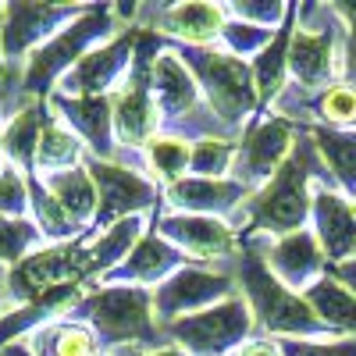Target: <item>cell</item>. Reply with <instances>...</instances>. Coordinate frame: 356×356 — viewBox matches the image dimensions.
<instances>
[{"instance_id": "cell-1", "label": "cell", "mask_w": 356, "mask_h": 356, "mask_svg": "<svg viewBox=\"0 0 356 356\" xmlns=\"http://www.w3.org/2000/svg\"><path fill=\"white\" fill-rule=\"evenodd\" d=\"M310 178H314V146L300 143V146H292L289 161L278 168V175L271 182H264L253 193V200L246 207V218L257 228L275 232V235L300 232L307 214L314 211Z\"/></svg>"}, {"instance_id": "cell-2", "label": "cell", "mask_w": 356, "mask_h": 356, "mask_svg": "<svg viewBox=\"0 0 356 356\" xmlns=\"http://www.w3.org/2000/svg\"><path fill=\"white\" fill-rule=\"evenodd\" d=\"M239 278H243V292L250 296V307L260 314L264 328L267 332H278V335H292V339H303V335H332V328L324 324L314 307L307 303V296L292 292L285 282H278L271 275L257 253H243L239 264Z\"/></svg>"}, {"instance_id": "cell-3", "label": "cell", "mask_w": 356, "mask_h": 356, "mask_svg": "<svg viewBox=\"0 0 356 356\" xmlns=\"http://www.w3.org/2000/svg\"><path fill=\"white\" fill-rule=\"evenodd\" d=\"M182 61L203 82L207 100H211L214 114L221 118L225 125H243V118L253 114L260 93H257L253 68L243 65V57L214 54V50H203V47H189V50H182Z\"/></svg>"}, {"instance_id": "cell-4", "label": "cell", "mask_w": 356, "mask_h": 356, "mask_svg": "<svg viewBox=\"0 0 356 356\" xmlns=\"http://www.w3.org/2000/svg\"><path fill=\"white\" fill-rule=\"evenodd\" d=\"M93 332L107 342H154V292L146 289H104L79 303Z\"/></svg>"}, {"instance_id": "cell-5", "label": "cell", "mask_w": 356, "mask_h": 356, "mask_svg": "<svg viewBox=\"0 0 356 356\" xmlns=\"http://www.w3.org/2000/svg\"><path fill=\"white\" fill-rule=\"evenodd\" d=\"M111 29H114L111 8H89L82 18H75L72 25H65L50 43H43V47L33 54L29 72H25V89L43 93V89H47L57 75H68V72L82 61V54L93 47L97 40L111 36Z\"/></svg>"}, {"instance_id": "cell-6", "label": "cell", "mask_w": 356, "mask_h": 356, "mask_svg": "<svg viewBox=\"0 0 356 356\" xmlns=\"http://www.w3.org/2000/svg\"><path fill=\"white\" fill-rule=\"evenodd\" d=\"M250 328H253L250 307L239 300V296H232V300L203 310V314L175 321L171 335L189 356H228L250 335Z\"/></svg>"}, {"instance_id": "cell-7", "label": "cell", "mask_w": 356, "mask_h": 356, "mask_svg": "<svg viewBox=\"0 0 356 356\" xmlns=\"http://www.w3.org/2000/svg\"><path fill=\"white\" fill-rule=\"evenodd\" d=\"M86 275H89V250L50 246V250H40L33 257H25L22 264H15V271L8 275V285H11L15 300H22L29 307L61 285H79Z\"/></svg>"}, {"instance_id": "cell-8", "label": "cell", "mask_w": 356, "mask_h": 356, "mask_svg": "<svg viewBox=\"0 0 356 356\" xmlns=\"http://www.w3.org/2000/svg\"><path fill=\"white\" fill-rule=\"evenodd\" d=\"M232 300V282L225 275H211L200 271V267H186V271H175L168 282L157 285L154 292V314L161 321H182L193 314H203L218 303Z\"/></svg>"}, {"instance_id": "cell-9", "label": "cell", "mask_w": 356, "mask_h": 356, "mask_svg": "<svg viewBox=\"0 0 356 356\" xmlns=\"http://www.w3.org/2000/svg\"><path fill=\"white\" fill-rule=\"evenodd\" d=\"M89 8H79V4H11V8H4L0 50H4L8 57H18L25 50H33L40 40L61 33L65 22L72 25Z\"/></svg>"}, {"instance_id": "cell-10", "label": "cell", "mask_w": 356, "mask_h": 356, "mask_svg": "<svg viewBox=\"0 0 356 356\" xmlns=\"http://www.w3.org/2000/svg\"><path fill=\"white\" fill-rule=\"evenodd\" d=\"M89 175L97 182V193H100V211H97V225H118L132 218V211L139 207H150L157 200V189L139 178L136 171L122 168V164H111V161H100V157H89L86 161Z\"/></svg>"}, {"instance_id": "cell-11", "label": "cell", "mask_w": 356, "mask_h": 356, "mask_svg": "<svg viewBox=\"0 0 356 356\" xmlns=\"http://www.w3.org/2000/svg\"><path fill=\"white\" fill-rule=\"evenodd\" d=\"M136 47H139V33H125L118 36L114 43L86 54L82 61L65 75V93L68 97H104V89L129 68V61L136 57Z\"/></svg>"}, {"instance_id": "cell-12", "label": "cell", "mask_w": 356, "mask_h": 356, "mask_svg": "<svg viewBox=\"0 0 356 356\" xmlns=\"http://www.w3.org/2000/svg\"><path fill=\"white\" fill-rule=\"evenodd\" d=\"M292 154V125L285 118H271L264 122L246 143L239 157H235V175L239 186H253V182H271V175H278V168L289 161Z\"/></svg>"}, {"instance_id": "cell-13", "label": "cell", "mask_w": 356, "mask_h": 356, "mask_svg": "<svg viewBox=\"0 0 356 356\" xmlns=\"http://www.w3.org/2000/svg\"><path fill=\"white\" fill-rule=\"evenodd\" d=\"M267 267L278 275V282H285L289 289L296 292H307L314 282L324 278V271H328V257H324L317 235L310 232H289L282 235V239L267 250Z\"/></svg>"}, {"instance_id": "cell-14", "label": "cell", "mask_w": 356, "mask_h": 356, "mask_svg": "<svg viewBox=\"0 0 356 356\" xmlns=\"http://www.w3.org/2000/svg\"><path fill=\"white\" fill-rule=\"evenodd\" d=\"M157 235L164 243H175L178 253H189L193 260H214L232 250V232L218 218L200 214H171L157 225Z\"/></svg>"}, {"instance_id": "cell-15", "label": "cell", "mask_w": 356, "mask_h": 356, "mask_svg": "<svg viewBox=\"0 0 356 356\" xmlns=\"http://www.w3.org/2000/svg\"><path fill=\"white\" fill-rule=\"evenodd\" d=\"M314 225L317 243L328 260L342 264V257L356 253V207H349V200L328 186L314 193Z\"/></svg>"}, {"instance_id": "cell-16", "label": "cell", "mask_w": 356, "mask_h": 356, "mask_svg": "<svg viewBox=\"0 0 356 356\" xmlns=\"http://www.w3.org/2000/svg\"><path fill=\"white\" fill-rule=\"evenodd\" d=\"M289 72L307 89H317L328 82L335 72V29L321 25V33L296 29L292 47H289Z\"/></svg>"}, {"instance_id": "cell-17", "label": "cell", "mask_w": 356, "mask_h": 356, "mask_svg": "<svg viewBox=\"0 0 356 356\" xmlns=\"http://www.w3.org/2000/svg\"><path fill=\"white\" fill-rule=\"evenodd\" d=\"M54 107L61 111V118L72 125V129H79L86 139H89V146L97 150V157L100 161H107L111 157V136H114V100H107V97H57L54 100Z\"/></svg>"}, {"instance_id": "cell-18", "label": "cell", "mask_w": 356, "mask_h": 356, "mask_svg": "<svg viewBox=\"0 0 356 356\" xmlns=\"http://www.w3.org/2000/svg\"><path fill=\"white\" fill-rule=\"evenodd\" d=\"M171 203L182 207V211H193L200 218H214L232 211L235 203L246 196V186L239 182H221V178H182L168 189Z\"/></svg>"}, {"instance_id": "cell-19", "label": "cell", "mask_w": 356, "mask_h": 356, "mask_svg": "<svg viewBox=\"0 0 356 356\" xmlns=\"http://www.w3.org/2000/svg\"><path fill=\"white\" fill-rule=\"evenodd\" d=\"M150 86H154L157 107H161L168 118L186 114V111H193V104H196L193 72H189V65L182 61V57L171 54V50H164L157 61H154V79H150Z\"/></svg>"}, {"instance_id": "cell-20", "label": "cell", "mask_w": 356, "mask_h": 356, "mask_svg": "<svg viewBox=\"0 0 356 356\" xmlns=\"http://www.w3.org/2000/svg\"><path fill=\"white\" fill-rule=\"evenodd\" d=\"M40 182L47 186V193L57 200L68 211V218L79 225V221H97V211H100V193H97V182L89 168H72V171H57V175H43Z\"/></svg>"}, {"instance_id": "cell-21", "label": "cell", "mask_w": 356, "mask_h": 356, "mask_svg": "<svg viewBox=\"0 0 356 356\" xmlns=\"http://www.w3.org/2000/svg\"><path fill=\"white\" fill-rule=\"evenodd\" d=\"M182 264V253H178L171 243H164L161 235H146V239H139V246L125 257L122 267H114V271L107 278H118V282H168V275L175 271V267Z\"/></svg>"}, {"instance_id": "cell-22", "label": "cell", "mask_w": 356, "mask_h": 356, "mask_svg": "<svg viewBox=\"0 0 356 356\" xmlns=\"http://www.w3.org/2000/svg\"><path fill=\"white\" fill-rule=\"evenodd\" d=\"M161 25L168 33L189 40L193 47H203L214 36H221L228 22H225V11L218 4H175V8L161 11Z\"/></svg>"}, {"instance_id": "cell-23", "label": "cell", "mask_w": 356, "mask_h": 356, "mask_svg": "<svg viewBox=\"0 0 356 356\" xmlns=\"http://www.w3.org/2000/svg\"><path fill=\"white\" fill-rule=\"evenodd\" d=\"M303 296L314 307V314L328 324L332 332H356V296L346 285H339L332 275L314 282Z\"/></svg>"}, {"instance_id": "cell-24", "label": "cell", "mask_w": 356, "mask_h": 356, "mask_svg": "<svg viewBox=\"0 0 356 356\" xmlns=\"http://www.w3.org/2000/svg\"><path fill=\"white\" fill-rule=\"evenodd\" d=\"M314 146L321 150L324 164L332 168L339 186L356 196V132H339V129H317Z\"/></svg>"}, {"instance_id": "cell-25", "label": "cell", "mask_w": 356, "mask_h": 356, "mask_svg": "<svg viewBox=\"0 0 356 356\" xmlns=\"http://www.w3.org/2000/svg\"><path fill=\"white\" fill-rule=\"evenodd\" d=\"M43 107L40 104H25L15 118L11 125L4 129V150L15 164L29 168L36 161V150H40V136H43Z\"/></svg>"}, {"instance_id": "cell-26", "label": "cell", "mask_w": 356, "mask_h": 356, "mask_svg": "<svg viewBox=\"0 0 356 356\" xmlns=\"http://www.w3.org/2000/svg\"><path fill=\"white\" fill-rule=\"evenodd\" d=\"M139 235H143V221L136 214L111 225V232L100 235V243L89 250V275H111L114 264L139 246Z\"/></svg>"}, {"instance_id": "cell-27", "label": "cell", "mask_w": 356, "mask_h": 356, "mask_svg": "<svg viewBox=\"0 0 356 356\" xmlns=\"http://www.w3.org/2000/svg\"><path fill=\"white\" fill-rule=\"evenodd\" d=\"M292 8H289V18L285 25L275 33L271 47H267L260 57H257V65H253V79H257V93L260 100H271L278 89H282V75L289 68V47H292Z\"/></svg>"}, {"instance_id": "cell-28", "label": "cell", "mask_w": 356, "mask_h": 356, "mask_svg": "<svg viewBox=\"0 0 356 356\" xmlns=\"http://www.w3.org/2000/svg\"><path fill=\"white\" fill-rule=\"evenodd\" d=\"M82 154V143L72 136V129L57 125V122H47L43 125V136H40V150H36V164L40 171H72L75 161Z\"/></svg>"}, {"instance_id": "cell-29", "label": "cell", "mask_w": 356, "mask_h": 356, "mask_svg": "<svg viewBox=\"0 0 356 356\" xmlns=\"http://www.w3.org/2000/svg\"><path fill=\"white\" fill-rule=\"evenodd\" d=\"M146 161H150V168H154L161 178H168V182L175 186V182H182V171H186V164L193 161V154H189V146H186L182 139L154 136L150 143H146Z\"/></svg>"}, {"instance_id": "cell-30", "label": "cell", "mask_w": 356, "mask_h": 356, "mask_svg": "<svg viewBox=\"0 0 356 356\" xmlns=\"http://www.w3.org/2000/svg\"><path fill=\"white\" fill-rule=\"evenodd\" d=\"M29 189H33V207H36L40 232L50 235V239H68V235L75 232V221L68 218V211L47 193V186L40 182V178H36V182H29Z\"/></svg>"}, {"instance_id": "cell-31", "label": "cell", "mask_w": 356, "mask_h": 356, "mask_svg": "<svg viewBox=\"0 0 356 356\" xmlns=\"http://www.w3.org/2000/svg\"><path fill=\"white\" fill-rule=\"evenodd\" d=\"M40 243V228L25 218H0V260L22 264L25 253Z\"/></svg>"}, {"instance_id": "cell-32", "label": "cell", "mask_w": 356, "mask_h": 356, "mask_svg": "<svg viewBox=\"0 0 356 356\" xmlns=\"http://www.w3.org/2000/svg\"><path fill=\"white\" fill-rule=\"evenodd\" d=\"M221 40H225L232 57H246V54H257V50L264 54L267 47H271L275 36H271V29H260L253 22H228Z\"/></svg>"}, {"instance_id": "cell-33", "label": "cell", "mask_w": 356, "mask_h": 356, "mask_svg": "<svg viewBox=\"0 0 356 356\" xmlns=\"http://www.w3.org/2000/svg\"><path fill=\"white\" fill-rule=\"evenodd\" d=\"M235 157H239V154H235L228 143H221V139H203V143H196L189 168L196 171V178H221V175L232 168Z\"/></svg>"}, {"instance_id": "cell-34", "label": "cell", "mask_w": 356, "mask_h": 356, "mask_svg": "<svg viewBox=\"0 0 356 356\" xmlns=\"http://www.w3.org/2000/svg\"><path fill=\"white\" fill-rule=\"evenodd\" d=\"M29 200H33V189L22 178V171L11 168H0V218H22L29 211Z\"/></svg>"}, {"instance_id": "cell-35", "label": "cell", "mask_w": 356, "mask_h": 356, "mask_svg": "<svg viewBox=\"0 0 356 356\" xmlns=\"http://www.w3.org/2000/svg\"><path fill=\"white\" fill-rule=\"evenodd\" d=\"M321 118L332 125H356V89L346 86H332L321 97Z\"/></svg>"}, {"instance_id": "cell-36", "label": "cell", "mask_w": 356, "mask_h": 356, "mask_svg": "<svg viewBox=\"0 0 356 356\" xmlns=\"http://www.w3.org/2000/svg\"><path fill=\"white\" fill-rule=\"evenodd\" d=\"M232 15L239 22H253L260 29H271L278 18H289V8L278 4V0H239V4H232Z\"/></svg>"}, {"instance_id": "cell-37", "label": "cell", "mask_w": 356, "mask_h": 356, "mask_svg": "<svg viewBox=\"0 0 356 356\" xmlns=\"http://www.w3.org/2000/svg\"><path fill=\"white\" fill-rule=\"evenodd\" d=\"M282 356H356V339L346 342H300V339H285Z\"/></svg>"}, {"instance_id": "cell-38", "label": "cell", "mask_w": 356, "mask_h": 356, "mask_svg": "<svg viewBox=\"0 0 356 356\" xmlns=\"http://www.w3.org/2000/svg\"><path fill=\"white\" fill-rule=\"evenodd\" d=\"M328 275H332L339 285H346V289L356 296V257H353V260H342V264H335Z\"/></svg>"}, {"instance_id": "cell-39", "label": "cell", "mask_w": 356, "mask_h": 356, "mask_svg": "<svg viewBox=\"0 0 356 356\" xmlns=\"http://www.w3.org/2000/svg\"><path fill=\"white\" fill-rule=\"evenodd\" d=\"M125 356H189V353L182 346H164V349H146V353L143 349H129Z\"/></svg>"}, {"instance_id": "cell-40", "label": "cell", "mask_w": 356, "mask_h": 356, "mask_svg": "<svg viewBox=\"0 0 356 356\" xmlns=\"http://www.w3.org/2000/svg\"><path fill=\"white\" fill-rule=\"evenodd\" d=\"M346 79H349V86L356 89V36L346 43Z\"/></svg>"}, {"instance_id": "cell-41", "label": "cell", "mask_w": 356, "mask_h": 356, "mask_svg": "<svg viewBox=\"0 0 356 356\" xmlns=\"http://www.w3.org/2000/svg\"><path fill=\"white\" fill-rule=\"evenodd\" d=\"M239 356H282V349L271 346V342H253V346H246Z\"/></svg>"}, {"instance_id": "cell-42", "label": "cell", "mask_w": 356, "mask_h": 356, "mask_svg": "<svg viewBox=\"0 0 356 356\" xmlns=\"http://www.w3.org/2000/svg\"><path fill=\"white\" fill-rule=\"evenodd\" d=\"M332 11H335V15H342V18L349 22V29H353V36H356V4H335Z\"/></svg>"}, {"instance_id": "cell-43", "label": "cell", "mask_w": 356, "mask_h": 356, "mask_svg": "<svg viewBox=\"0 0 356 356\" xmlns=\"http://www.w3.org/2000/svg\"><path fill=\"white\" fill-rule=\"evenodd\" d=\"M0 18H4V8H0ZM0 29H4V25H0Z\"/></svg>"}, {"instance_id": "cell-44", "label": "cell", "mask_w": 356, "mask_h": 356, "mask_svg": "<svg viewBox=\"0 0 356 356\" xmlns=\"http://www.w3.org/2000/svg\"><path fill=\"white\" fill-rule=\"evenodd\" d=\"M0 143H4V139H0Z\"/></svg>"}]
</instances>
